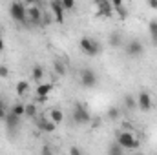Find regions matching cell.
<instances>
[{
  "instance_id": "25",
  "label": "cell",
  "mask_w": 157,
  "mask_h": 155,
  "mask_svg": "<svg viewBox=\"0 0 157 155\" xmlns=\"http://www.w3.org/2000/svg\"><path fill=\"white\" fill-rule=\"evenodd\" d=\"M60 4H62L64 9H73L75 7V0H60Z\"/></svg>"
},
{
  "instance_id": "21",
  "label": "cell",
  "mask_w": 157,
  "mask_h": 155,
  "mask_svg": "<svg viewBox=\"0 0 157 155\" xmlns=\"http://www.w3.org/2000/svg\"><path fill=\"white\" fill-rule=\"evenodd\" d=\"M24 115L29 117V119H35V115H37V106L35 104H26V113Z\"/></svg>"
},
{
  "instance_id": "4",
  "label": "cell",
  "mask_w": 157,
  "mask_h": 155,
  "mask_svg": "<svg viewBox=\"0 0 157 155\" xmlns=\"http://www.w3.org/2000/svg\"><path fill=\"white\" fill-rule=\"evenodd\" d=\"M80 49H82L86 55H90V57H95V55L101 53V46H99V42L93 40V39H90V37L80 39Z\"/></svg>"
},
{
  "instance_id": "14",
  "label": "cell",
  "mask_w": 157,
  "mask_h": 155,
  "mask_svg": "<svg viewBox=\"0 0 157 155\" xmlns=\"http://www.w3.org/2000/svg\"><path fill=\"white\" fill-rule=\"evenodd\" d=\"M49 119L59 126V124H62V122H64V112H62V110H59V108H53V110H49Z\"/></svg>"
},
{
  "instance_id": "10",
  "label": "cell",
  "mask_w": 157,
  "mask_h": 155,
  "mask_svg": "<svg viewBox=\"0 0 157 155\" xmlns=\"http://www.w3.org/2000/svg\"><path fill=\"white\" fill-rule=\"evenodd\" d=\"M49 7H51V13L55 15L57 24H64V7H62L60 0H51Z\"/></svg>"
},
{
  "instance_id": "31",
  "label": "cell",
  "mask_w": 157,
  "mask_h": 155,
  "mask_svg": "<svg viewBox=\"0 0 157 155\" xmlns=\"http://www.w3.org/2000/svg\"><path fill=\"white\" fill-rule=\"evenodd\" d=\"M80 152H82L80 148H71V150H70V153H80Z\"/></svg>"
},
{
  "instance_id": "9",
  "label": "cell",
  "mask_w": 157,
  "mask_h": 155,
  "mask_svg": "<svg viewBox=\"0 0 157 155\" xmlns=\"http://www.w3.org/2000/svg\"><path fill=\"white\" fill-rule=\"evenodd\" d=\"M137 106H139V110H143V112L152 110V95H150L148 91H141V93L137 95Z\"/></svg>"
},
{
  "instance_id": "17",
  "label": "cell",
  "mask_w": 157,
  "mask_h": 155,
  "mask_svg": "<svg viewBox=\"0 0 157 155\" xmlns=\"http://www.w3.org/2000/svg\"><path fill=\"white\" fill-rule=\"evenodd\" d=\"M44 77V68L42 66H33V70H31V78L35 80V82H40Z\"/></svg>"
},
{
  "instance_id": "2",
  "label": "cell",
  "mask_w": 157,
  "mask_h": 155,
  "mask_svg": "<svg viewBox=\"0 0 157 155\" xmlns=\"http://www.w3.org/2000/svg\"><path fill=\"white\" fill-rule=\"evenodd\" d=\"M117 142L124 148V150H135V148H139V141H137V137L132 133V131H128V130H124V131H121L117 135Z\"/></svg>"
},
{
  "instance_id": "1",
  "label": "cell",
  "mask_w": 157,
  "mask_h": 155,
  "mask_svg": "<svg viewBox=\"0 0 157 155\" xmlns=\"http://www.w3.org/2000/svg\"><path fill=\"white\" fill-rule=\"evenodd\" d=\"M9 15L15 22L18 24H28V9L24 7L22 2H13L9 6Z\"/></svg>"
},
{
  "instance_id": "7",
  "label": "cell",
  "mask_w": 157,
  "mask_h": 155,
  "mask_svg": "<svg viewBox=\"0 0 157 155\" xmlns=\"http://www.w3.org/2000/svg\"><path fill=\"white\" fill-rule=\"evenodd\" d=\"M28 24H33V26H42V11H40L37 6L28 7Z\"/></svg>"
},
{
  "instance_id": "8",
  "label": "cell",
  "mask_w": 157,
  "mask_h": 155,
  "mask_svg": "<svg viewBox=\"0 0 157 155\" xmlns=\"http://www.w3.org/2000/svg\"><path fill=\"white\" fill-rule=\"evenodd\" d=\"M126 53H128V57H141L144 53V46L139 40H130L126 46Z\"/></svg>"
},
{
  "instance_id": "30",
  "label": "cell",
  "mask_w": 157,
  "mask_h": 155,
  "mask_svg": "<svg viewBox=\"0 0 157 155\" xmlns=\"http://www.w3.org/2000/svg\"><path fill=\"white\" fill-rule=\"evenodd\" d=\"M146 2H148V6L152 9H157V0H146Z\"/></svg>"
},
{
  "instance_id": "23",
  "label": "cell",
  "mask_w": 157,
  "mask_h": 155,
  "mask_svg": "<svg viewBox=\"0 0 157 155\" xmlns=\"http://www.w3.org/2000/svg\"><path fill=\"white\" fill-rule=\"evenodd\" d=\"M122 150H124V148H122V146L119 144L117 141H115V144H113V146H112V148L108 150V153H112V155H119V153H122Z\"/></svg>"
},
{
  "instance_id": "15",
  "label": "cell",
  "mask_w": 157,
  "mask_h": 155,
  "mask_svg": "<svg viewBox=\"0 0 157 155\" xmlns=\"http://www.w3.org/2000/svg\"><path fill=\"white\" fill-rule=\"evenodd\" d=\"M15 91H17V95H18V97L28 95V91H29V82H28V80H20V82L17 84Z\"/></svg>"
},
{
  "instance_id": "11",
  "label": "cell",
  "mask_w": 157,
  "mask_h": 155,
  "mask_svg": "<svg viewBox=\"0 0 157 155\" xmlns=\"http://www.w3.org/2000/svg\"><path fill=\"white\" fill-rule=\"evenodd\" d=\"M2 120L6 122V128H7V130H11V131H13V130H17V128L20 126V117L15 115L13 112H7L6 117H4Z\"/></svg>"
},
{
  "instance_id": "33",
  "label": "cell",
  "mask_w": 157,
  "mask_h": 155,
  "mask_svg": "<svg viewBox=\"0 0 157 155\" xmlns=\"http://www.w3.org/2000/svg\"><path fill=\"white\" fill-rule=\"evenodd\" d=\"M26 2H28V4H35L37 0H26Z\"/></svg>"
},
{
  "instance_id": "5",
  "label": "cell",
  "mask_w": 157,
  "mask_h": 155,
  "mask_svg": "<svg viewBox=\"0 0 157 155\" xmlns=\"http://www.w3.org/2000/svg\"><path fill=\"white\" fill-rule=\"evenodd\" d=\"M97 73L93 71V70H88V68H84V70H80V84L84 86V88H93L95 84H97Z\"/></svg>"
},
{
  "instance_id": "20",
  "label": "cell",
  "mask_w": 157,
  "mask_h": 155,
  "mask_svg": "<svg viewBox=\"0 0 157 155\" xmlns=\"http://www.w3.org/2000/svg\"><path fill=\"white\" fill-rule=\"evenodd\" d=\"M148 31H150V37H152V40L157 44V20H152V22L148 24Z\"/></svg>"
},
{
  "instance_id": "12",
  "label": "cell",
  "mask_w": 157,
  "mask_h": 155,
  "mask_svg": "<svg viewBox=\"0 0 157 155\" xmlns=\"http://www.w3.org/2000/svg\"><path fill=\"white\" fill-rule=\"evenodd\" d=\"M37 128H39L40 131H44V133H51V131H55L57 124L51 119H39L37 120Z\"/></svg>"
},
{
  "instance_id": "18",
  "label": "cell",
  "mask_w": 157,
  "mask_h": 155,
  "mask_svg": "<svg viewBox=\"0 0 157 155\" xmlns=\"http://www.w3.org/2000/svg\"><path fill=\"white\" fill-rule=\"evenodd\" d=\"M124 108L126 110H135L137 108V99L132 97V95H126L124 97Z\"/></svg>"
},
{
  "instance_id": "26",
  "label": "cell",
  "mask_w": 157,
  "mask_h": 155,
  "mask_svg": "<svg viewBox=\"0 0 157 155\" xmlns=\"http://www.w3.org/2000/svg\"><path fill=\"white\" fill-rule=\"evenodd\" d=\"M113 11L117 13V15H119V17H121V18H126V17H128V11L124 9V6H121V7H115Z\"/></svg>"
},
{
  "instance_id": "29",
  "label": "cell",
  "mask_w": 157,
  "mask_h": 155,
  "mask_svg": "<svg viewBox=\"0 0 157 155\" xmlns=\"http://www.w3.org/2000/svg\"><path fill=\"white\" fill-rule=\"evenodd\" d=\"M110 2H112L113 9H115V7H121V6H124V4H122V0H110Z\"/></svg>"
},
{
  "instance_id": "16",
  "label": "cell",
  "mask_w": 157,
  "mask_h": 155,
  "mask_svg": "<svg viewBox=\"0 0 157 155\" xmlns=\"http://www.w3.org/2000/svg\"><path fill=\"white\" fill-rule=\"evenodd\" d=\"M53 68H55V73L60 75V77H64V75L68 73V68H66V64H64L62 60H55V62H53Z\"/></svg>"
},
{
  "instance_id": "3",
  "label": "cell",
  "mask_w": 157,
  "mask_h": 155,
  "mask_svg": "<svg viewBox=\"0 0 157 155\" xmlns=\"http://www.w3.org/2000/svg\"><path fill=\"white\" fill-rule=\"evenodd\" d=\"M73 120L77 122V124H88L90 120H91V115H90V112H88V108L84 106V104H80L77 102L75 106H73Z\"/></svg>"
},
{
  "instance_id": "24",
  "label": "cell",
  "mask_w": 157,
  "mask_h": 155,
  "mask_svg": "<svg viewBox=\"0 0 157 155\" xmlns=\"http://www.w3.org/2000/svg\"><path fill=\"white\" fill-rule=\"evenodd\" d=\"M119 115H121V110H119V108H115V106L108 110V119L115 120V119H119Z\"/></svg>"
},
{
  "instance_id": "13",
  "label": "cell",
  "mask_w": 157,
  "mask_h": 155,
  "mask_svg": "<svg viewBox=\"0 0 157 155\" xmlns=\"http://www.w3.org/2000/svg\"><path fill=\"white\" fill-rule=\"evenodd\" d=\"M97 7H99V15H101V17H112V13H113V6H112L110 0H101V2H97Z\"/></svg>"
},
{
  "instance_id": "27",
  "label": "cell",
  "mask_w": 157,
  "mask_h": 155,
  "mask_svg": "<svg viewBox=\"0 0 157 155\" xmlns=\"http://www.w3.org/2000/svg\"><path fill=\"white\" fill-rule=\"evenodd\" d=\"M9 77V70L6 66H0V78H7Z\"/></svg>"
},
{
  "instance_id": "6",
  "label": "cell",
  "mask_w": 157,
  "mask_h": 155,
  "mask_svg": "<svg viewBox=\"0 0 157 155\" xmlns=\"http://www.w3.org/2000/svg\"><path fill=\"white\" fill-rule=\"evenodd\" d=\"M51 91H53V84H51V82H44V84H39V86L35 88V95H37V100H39V102H44Z\"/></svg>"
},
{
  "instance_id": "22",
  "label": "cell",
  "mask_w": 157,
  "mask_h": 155,
  "mask_svg": "<svg viewBox=\"0 0 157 155\" xmlns=\"http://www.w3.org/2000/svg\"><path fill=\"white\" fill-rule=\"evenodd\" d=\"M110 44H112L113 47H119V46L122 44V37H121V33H113V35L110 37Z\"/></svg>"
},
{
  "instance_id": "19",
  "label": "cell",
  "mask_w": 157,
  "mask_h": 155,
  "mask_svg": "<svg viewBox=\"0 0 157 155\" xmlns=\"http://www.w3.org/2000/svg\"><path fill=\"white\" fill-rule=\"evenodd\" d=\"M9 112H13L15 115L22 117L24 113H26V104H20V102H17V104H13V106H11V110H9Z\"/></svg>"
},
{
  "instance_id": "28",
  "label": "cell",
  "mask_w": 157,
  "mask_h": 155,
  "mask_svg": "<svg viewBox=\"0 0 157 155\" xmlns=\"http://www.w3.org/2000/svg\"><path fill=\"white\" fill-rule=\"evenodd\" d=\"M6 113H7V112H6V104H4V100L0 99V119H4Z\"/></svg>"
},
{
  "instance_id": "32",
  "label": "cell",
  "mask_w": 157,
  "mask_h": 155,
  "mask_svg": "<svg viewBox=\"0 0 157 155\" xmlns=\"http://www.w3.org/2000/svg\"><path fill=\"white\" fill-rule=\"evenodd\" d=\"M0 51H4V40L0 39Z\"/></svg>"
}]
</instances>
